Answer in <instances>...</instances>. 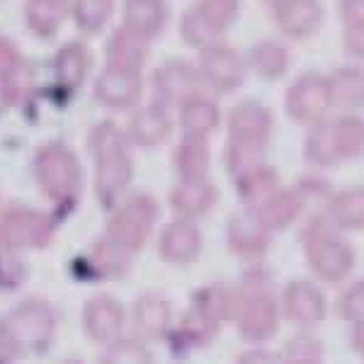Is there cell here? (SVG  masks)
I'll return each instance as SVG.
<instances>
[{
  "label": "cell",
  "instance_id": "1",
  "mask_svg": "<svg viewBox=\"0 0 364 364\" xmlns=\"http://www.w3.org/2000/svg\"><path fill=\"white\" fill-rule=\"evenodd\" d=\"M304 257L311 272L321 282L338 284L355 269V250L348 238L323 214H316L301 231Z\"/></svg>",
  "mask_w": 364,
  "mask_h": 364
},
{
  "label": "cell",
  "instance_id": "2",
  "mask_svg": "<svg viewBox=\"0 0 364 364\" xmlns=\"http://www.w3.org/2000/svg\"><path fill=\"white\" fill-rule=\"evenodd\" d=\"M90 149L95 154V187L105 202H112L132 180V156L127 141L112 122L100 124L90 136Z\"/></svg>",
  "mask_w": 364,
  "mask_h": 364
},
{
  "label": "cell",
  "instance_id": "3",
  "mask_svg": "<svg viewBox=\"0 0 364 364\" xmlns=\"http://www.w3.org/2000/svg\"><path fill=\"white\" fill-rule=\"evenodd\" d=\"M34 175L44 195L56 204L70 202L80 190V166L63 144H46L37 151Z\"/></svg>",
  "mask_w": 364,
  "mask_h": 364
},
{
  "label": "cell",
  "instance_id": "4",
  "mask_svg": "<svg viewBox=\"0 0 364 364\" xmlns=\"http://www.w3.org/2000/svg\"><path fill=\"white\" fill-rule=\"evenodd\" d=\"M331 92L323 73H301L289 83L284 92V112L299 127H314L331 117Z\"/></svg>",
  "mask_w": 364,
  "mask_h": 364
},
{
  "label": "cell",
  "instance_id": "5",
  "mask_svg": "<svg viewBox=\"0 0 364 364\" xmlns=\"http://www.w3.org/2000/svg\"><path fill=\"white\" fill-rule=\"evenodd\" d=\"M199 75L204 80V87H209L216 95H231L245 83V58L238 56L231 46L216 42L199 51Z\"/></svg>",
  "mask_w": 364,
  "mask_h": 364
},
{
  "label": "cell",
  "instance_id": "6",
  "mask_svg": "<svg viewBox=\"0 0 364 364\" xmlns=\"http://www.w3.org/2000/svg\"><path fill=\"white\" fill-rule=\"evenodd\" d=\"M158 219V204L149 195H139L122 207L109 221V238L122 250L141 248Z\"/></svg>",
  "mask_w": 364,
  "mask_h": 364
},
{
  "label": "cell",
  "instance_id": "7",
  "mask_svg": "<svg viewBox=\"0 0 364 364\" xmlns=\"http://www.w3.org/2000/svg\"><path fill=\"white\" fill-rule=\"evenodd\" d=\"M154 90L161 105L166 107H180L187 100L204 92V80L199 75V68L190 61L173 58L163 63L154 75Z\"/></svg>",
  "mask_w": 364,
  "mask_h": 364
},
{
  "label": "cell",
  "instance_id": "8",
  "mask_svg": "<svg viewBox=\"0 0 364 364\" xmlns=\"http://www.w3.org/2000/svg\"><path fill=\"white\" fill-rule=\"evenodd\" d=\"M274 132L272 112L257 100H243L228 112V141L267 151Z\"/></svg>",
  "mask_w": 364,
  "mask_h": 364
},
{
  "label": "cell",
  "instance_id": "9",
  "mask_svg": "<svg viewBox=\"0 0 364 364\" xmlns=\"http://www.w3.org/2000/svg\"><path fill=\"white\" fill-rule=\"evenodd\" d=\"M51 238V221L42 211L10 209L0 219V245L5 248H27L44 245Z\"/></svg>",
  "mask_w": 364,
  "mask_h": 364
},
{
  "label": "cell",
  "instance_id": "10",
  "mask_svg": "<svg viewBox=\"0 0 364 364\" xmlns=\"http://www.w3.org/2000/svg\"><path fill=\"white\" fill-rule=\"evenodd\" d=\"M282 306H284L287 318L304 328L318 326L328 314L326 294H323L314 282H306V279H294L291 284L284 287Z\"/></svg>",
  "mask_w": 364,
  "mask_h": 364
},
{
  "label": "cell",
  "instance_id": "11",
  "mask_svg": "<svg viewBox=\"0 0 364 364\" xmlns=\"http://www.w3.org/2000/svg\"><path fill=\"white\" fill-rule=\"evenodd\" d=\"M326 20V8L321 0H291L274 13V25L279 34L291 42H304L318 34Z\"/></svg>",
  "mask_w": 364,
  "mask_h": 364
},
{
  "label": "cell",
  "instance_id": "12",
  "mask_svg": "<svg viewBox=\"0 0 364 364\" xmlns=\"http://www.w3.org/2000/svg\"><path fill=\"white\" fill-rule=\"evenodd\" d=\"M309 199L301 190L294 187H277V190L269 195L260 207L255 209V214L260 216V221L265 224L269 231L277 233L289 228L299 216L304 214Z\"/></svg>",
  "mask_w": 364,
  "mask_h": 364
},
{
  "label": "cell",
  "instance_id": "13",
  "mask_svg": "<svg viewBox=\"0 0 364 364\" xmlns=\"http://www.w3.org/2000/svg\"><path fill=\"white\" fill-rule=\"evenodd\" d=\"M141 97V78L139 73L129 70L105 68L95 80V100L109 109H127L136 105Z\"/></svg>",
  "mask_w": 364,
  "mask_h": 364
},
{
  "label": "cell",
  "instance_id": "14",
  "mask_svg": "<svg viewBox=\"0 0 364 364\" xmlns=\"http://www.w3.org/2000/svg\"><path fill=\"white\" fill-rule=\"evenodd\" d=\"M245 68L252 70L265 83H277L287 78L291 68V54L284 42L279 39H260L257 44L250 46L245 56Z\"/></svg>",
  "mask_w": 364,
  "mask_h": 364
},
{
  "label": "cell",
  "instance_id": "15",
  "mask_svg": "<svg viewBox=\"0 0 364 364\" xmlns=\"http://www.w3.org/2000/svg\"><path fill=\"white\" fill-rule=\"evenodd\" d=\"M269 240L272 231L250 209L228 224V245L240 257H260L269 248Z\"/></svg>",
  "mask_w": 364,
  "mask_h": 364
},
{
  "label": "cell",
  "instance_id": "16",
  "mask_svg": "<svg viewBox=\"0 0 364 364\" xmlns=\"http://www.w3.org/2000/svg\"><path fill=\"white\" fill-rule=\"evenodd\" d=\"M326 78L333 109H340V112L364 109V66L348 63V66L336 68Z\"/></svg>",
  "mask_w": 364,
  "mask_h": 364
},
{
  "label": "cell",
  "instance_id": "17",
  "mask_svg": "<svg viewBox=\"0 0 364 364\" xmlns=\"http://www.w3.org/2000/svg\"><path fill=\"white\" fill-rule=\"evenodd\" d=\"M338 231H364V187H345L326 199L321 211Z\"/></svg>",
  "mask_w": 364,
  "mask_h": 364
},
{
  "label": "cell",
  "instance_id": "18",
  "mask_svg": "<svg viewBox=\"0 0 364 364\" xmlns=\"http://www.w3.org/2000/svg\"><path fill=\"white\" fill-rule=\"evenodd\" d=\"M170 20V8L166 0H127L124 3V27L136 37L156 39Z\"/></svg>",
  "mask_w": 364,
  "mask_h": 364
},
{
  "label": "cell",
  "instance_id": "19",
  "mask_svg": "<svg viewBox=\"0 0 364 364\" xmlns=\"http://www.w3.org/2000/svg\"><path fill=\"white\" fill-rule=\"evenodd\" d=\"M199 248H202L199 228L195 226V221L185 219V216L168 224L161 236V255L168 262H178V265L192 262L199 255Z\"/></svg>",
  "mask_w": 364,
  "mask_h": 364
},
{
  "label": "cell",
  "instance_id": "20",
  "mask_svg": "<svg viewBox=\"0 0 364 364\" xmlns=\"http://www.w3.org/2000/svg\"><path fill=\"white\" fill-rule=\"evenodd\" d=\"M170 132H173V119L168 114V107L161 102L139 109L129 122V136H132L134 144L146 146V149L161 146L163 141H168Z\"/></svg>",
  "mask_w": 364,
  "mask_h": 364
},
{
  "label": "cell",
  "instance_id": "21",
  "mask_svg": "<svg viewBox=\"0 0 364 364\" xmlns=\"http://www.w3.org/2000/svg\"><path fill=\"white\" fill-rule=\"evenodd\" d=\"M216 199H219L216 187L207 178H195V180H180L175 185L173 195H170V204L185 219H197V216H204L214 207Z\"/></svg>",
  "mask_w": 364,
  "mask_h": 364
},
{
  "label": "cell",
  "instance_id": "22",
  "mask_svg": "<svg viewBox=\"0 0 364 364\" xmlns=\"http://www.w3.org/2000/svg\"><path fill=\"white\" fill-rule=\"evenodd\" d=\"M146 58H149V42L129 32L127 27L117 29L107 42V66L129 73H141Z\"/></svg>",
  "mask_w": 364,
  "mask_h": 364
},
{
  "label": "cell",
  "instance_id": "23",
  "mask_svg": "<svg viewBox=\"0 0 364 364\" xmlns=\"http://www.w3.org/2000/svg\"><path fill=\"white\" fill-rule=\"evenodd\" d=\"M331 132L340 163L357 161L364 156V117L357 112H343L331 119Z\"/></svg>",
  "mask_w": 364,
  "mask_h": 364
},
{
  "label": "cell",
  "instance_id": "24",
  "mask_svg": "<svg viewBox=\"0 0 364 364\" xmlns=\"http://www.w3.org/2000/svg\"><path fill=\"white\" fill-rule=\"evenodd\" d=\"M211 163L209 136H197V134H185L175 151V168L180 173V180L207 178Z\"/></svg>",
  "mask_w": 364,
  "mask_h": 364
},
{
  "label": "cell",
  "instance_id": "25",
  "mask_svg": "<svg viewBox=\"0 0 364 364\" xmlns=\"http://www.w3.org/2000/svg\"><path fill=\"white\" fill-rule=\"evenodd\" d=\"M233 182H236L240 202H243L250 211H255L274 190H277V187H282L277 170H274L272 166H267V163H260L257 168L243 173Z\"/></svg>",
  "mask_w": 364,
  "mask_h": 364
},
{
  "label": "cell",
  "instance_id": "26",
  "mask_svg": "<svg viewBox=\"0 0 364 364\" xmlns=\"http://www.w3.org/2000/svg\"><path fill=\"white\" fill-rule=\"evenodd\" d=\"M301 154H304V161H306L309 166H314L316 170H328V168L340 166L338 154H336V144H333L331 117L314 127H306Z\"/></svg>",
  "mask_w": 364,
  "mask_h": 364
},
{
  "label": "cell",
  "instance_id": "27",
  "mask_svg": "<svg viewBox=\"0 0 364 364\" xmlns=\"http://www.w3.org/2000/svg\"><path fill=\"white\" fill-rule=\"evenodd\" d=\"M180 124L185 134H197V136H209L221 124V109L209 95H197L180 105Z\"/></svg>",
  "mask_w": 364,
  "mask_h": 364
},
{
  "label": "cell",
  "instance_id": "28",
  "mask_svg": "<svg viewBox=\"0 0 364 364\" xmlns=\"http://www.w3.org/2000/svg\"><path fill=\"white\" fill-rule=\"evenodd\" d=\"M90 58L92 56L85 44H80V42L66 44L56 54V61H54L56 80L63 87H68V90L83 85V80L87 78V73H90Z\"/></svg>",
  "mask_w": 364,
  "mask_h": 364
},
{
  "label": "cell",
  "instance_id": "29",
  "mask_svg": "<svg viewBox=\"0 0 364 364\" xmlns=\"http://www.w3.org/2000/svg\"><path fill=\"white\" fill-rule=\"evenodd\" d=\"M68 3L70 0H27L25 17L29 29L37 37L51 39L68 13Z\"/></svg>",
  "mask_w": 364,
  "mask_h": 364
},
{
  "label": "cell",
  "instance_id": "30",
  "mask_svg": "<svg viewBox=\"0 0 364 364\" xmlns=\"http://www.w3.org/2000/svg\"><path fill=\"white\" fill-rule=\"evenodd\" d=\"M122 326V311L107 296H100L85 311V328L95 340H112L117 338Z\"/></svg>",
  "mask_w": 364,
  "mask_h": 364
},
{
  "label": "cell",
  "instance_id": "31",
  "mask_svg": "<svg viewBox=\"0 0 364 364\" xmlns=\"http://www.w3.org/2000/svg\"><path fill=\"white\" fill-rule=\"evenodd\" d=\"M180 37L182 42L187 46H192V49H207V46L221 42V37L224 34H219L214 27L207 22V17L197 10V5H192L190 10H187L185 15H182L180 20Z\"/></svg>",
  "mask_w": 364,
  "mask_h": 364
},
{
  "label": "cell",
  "instance_id": "32",
  "mask_svg": "<svg viewBox=\"0 0 364 364\" xmlns=\"http://www.w3.org/2000/svg\"><path fill=\"white\" fill-rule=\"evenodd\" d=\"M73 20L85 34L100 32L112 17L114 0H73Z\"/></svg>",
  "mask_w": 364,
  "mask_h": 364
},
{
  "label": "cell",
  "instance_id": "33",
  "mask_svg": "<svg viewBox=\"0 0 364 364\" xmlns=\"http://www.w3.org/2000/svg\"><path fill=\"white\" fill-rule=\"evenodd\" d=\"M282 364H326V345L316 336H296L284 345Z\"/></svg>",
  "mask_w": 364,
  "mask_h": 364
},
{
  "label": "cell",
  "instance_id": "34",
  "mask_svg": "<svg viewBox=\"0 0 364 364\" xmlns=\"http://www.w3.org/2000/svg\"><path fill=\"white\" fill-rule=\"evenodd\" d=\"M197 10L216 32L226 34V29L238 20L240 0H197Z\"/></svg>",
  "mask_w": 364,
  "mask_h": 364
},
{
  "label": "cell",
  "instance_id": "35",
  "mask_svg": "<svg viewBox=\"0 0 364 364\" xmlns=\"http://www.w3.org/2000/svg\"><path fill=\"white\" fill-rule=\"evenodd\" d=\"M25 309H27V314L32 321H27V316H22L20 311H17L15 314V331L20 333L22 338H32V340H37L42 333H49L51 318H49V314H46V309L42 306V304L29 301V304H25Z\"/></svg>",
  "mask_w": 364,
  "mask_h": 364
},
{
  "label": "cell",
  "instance_id": "36",
  "mask_svg": "<svg viewBox=\"0 0 364 364\" xmlns=\"http://www.w3.org/2000/svg\"><path fill=\"white\" fill-rule=\"evenodd\" d=\"M27 90H29V73L22 61L0 75V92H3L5 102L17 105L27 95Z\"/></svg>",
  "mask_w": 364,
  "mask_h": 364
},
{
  "label": "cell",
  "instance_id": "37",
  "mask_svg": "<svg viewBox=\"0 0 364 364\" xmlns=\"http://www.w3.org/2000/svg\"><path fill=\"white\" fill-rule=\"evenodd\" d=\"M139 323L149 333H161L168 326V304L161 296H146L139 304Z\"/></svg>",
  "mask_w": 364,
  "mask_h": 364
},
{
  "label": "cell",
  "instance_id": "38",
  "mask_svg": "<svg viewBox=\"0 0 364 364\" xmlns=\"http://www.w3.org/2000/svg\"><path fill=\"white\" fill-rule=\"evenodd\" d=\"M340 311H343V318L350 323L364 321V279L345 291L343 299H340Z\"/></svg>",
  "mask_w": 364,
  "mask_h": 364
},
{
  "label": "cell",
  "instance_id": "39",
  "mask_svg": "<svg viewBox=\"0 0 364 364\" xmlns=\"http://www.w3.org/2000/svg\"><path fill=\"white\" fill-rule=\"evenodd\" d=\"M343 51L355 61H364V22L343 25Z\"/></svg>",
  "mask_w": 364,
  "mask_h": 364
},
{
  "label": "cell",
  "instance_id": "40",
  "mask_svg": "<svg viewBox=\"0 0 364 364\" xmlns=\"http://www.w3.org/2000/svg\"><path fill=\"white\" fill-rule=\"evenodd\" d=\"M105 364H149V360H146L144 350H141L139 345L124 343L109 352Z\"/></svg>",
  "mask_w": 364,
  "mask_h": 364
},
{
  "label": "cell",
  "instance_id": "41",
  "mask_svg": "<svg viewBox=\"0 0 364 364\" xmlns=\"http://www.w3.org/2000/svg\"><path fill=\"white\" fill-rule=\"evenodd\" d=\"M338 10H340L343 25L364 22V0H338Z\"/></svg>",
  "mask_w": 364,
  "mask_h": 364
},
{
  "label": "cell",
  "instance_id": "42",
  "mask_svg": "<svg viewBox=\"0 0 364 364\" xmlns=\"http://www.w3.org/2000/svg\"><path fill=\"white\" fill-rule=\"evenodd\" d=\"M22 61V56L17 54V49L13 44L8 42L5 37H0V75L5 73V70H10L13 66Z\"/></svg>",
  "mask_w": 364,
  "mask_h": 364
},
{
  "label": "cell",
  "instance_id": "43",
  "mask_svg": "<svg viewBox=\"0 0 364 364\" xmlns=\"http://www.w3.org/2000/svg\"><path fill=\"white\" fill-rule=\"evenodd\" d=\"M238 364H282V362H279V357L269 355L265 350H250L240 357Z\"/></svg>",
  "mask_w": 364,
  "mask_h": 364
},
{
  "label": "cell",
  "instance_id": "44",
  "mask_svg": "<svg viewBox=\"0 0 364 364\" xmlns=\"http://www.w3.org/2000/svg\"><path fill=\"white\" fill-rule=\"evenodd\" d=\"M352 345H355V350L360 352V355L364 357V321H357L352 323Z\"/></svg>",
  "mask_w": 364,
  "mask_h": 364
},
{
  "label": "cell",
  "instance_id": "45",
  "mask_svg": "<svg viewBox=\"0 0 364 364\" xmlns=\"http://www.w3.org/2000/svg\"><path fill=\"white\" fill-rule=\"evenodd\" d=\"M10 352H13V338H10L8 331H3V328H0V360H5Z\"/></svg>",
  "mask_w": 364,
  "mask_h": 364
},
{
  "label": "cell",
  "instance_id": "46",
  "mask_svg": "<svg viewBox=\"0 0 364 364\" xmlns=\"http://www.w3.org/2000/svg\"><path fill=\"white\" fill-rule=\"evenodd\" d=\"M287 3H291V0H262V5H265V8L269 10V13H277V10H282L284 8Z\"/></svg>",
  "mask_w": 364,
  "mask_h": 364
}]
</instances>
